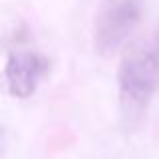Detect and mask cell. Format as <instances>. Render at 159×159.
Wrapping results in <instances>:
<instances>
[{"label": "cell", "mask_w": 159, "mask_h": 159, "mask_svg": "<svg viewBox=\"0 0 159 159\" xmlns=\"http://www.w3.org/2000/svg\"><path fill=\"white\" fill-rule=\"evenodd\" d=\"M117 83H119L121 117L125 125L133 127L145 117L149 103L159 89L147 44L133 47L125 52L117 73Z\"/></svg>", "instance_id": "obj_1"}, {"label": "cell", "mask_w": 159, "mask_h": 159, "mask_svg": "<svg viewBox=\"0 0 159 159\" xmlns=\"http://www.w3.org/2000/svg\"><path fill=\"white\" fill-rule=\"evenodd\" d=\"M143 10V0H111L95 26V48L101 54L119 51L141 22Z\"/></svg>", "instance_id": "obj_2"}, {"label": "cell", "mask_w": 159, "mask_h": 159, "mask_svg": "<svg viewBox=\"0 0 159 159\" xmlns=\"http://www.w3.org/2000/svg\"><path fill=\"white\" fill-rule=\"evenodd\" d=\"M51 70V61L44 54L28 48H16L8 54L4 66V81L8 93L18 99H28L34 95L39 83Z\"/></svg>", "instance_id": "obj_3"}, {"label": "cell", "mask_w": 159, "mask_h": 159, "mask_svg": "<svg viewBox=\"0 0 159 159\" xmlns=\"http://www.w3.org/2000/svg\"><path fill=\"white\" fill-rule=\"evenodd\" d=\"M147 51H149V57H151L153 69H155V77H157V85H159V30L147 43Z\"/></svg>", "instance_id": "obj_4"}, {"label": "cell", "mask_w": 159, "mask_h": 159, "mask_svg": "<svg viewBox=\"0 0 159 159\" xmlns=\"http://www.w3.org/2000/svg\"><path fill=\"white\" fill-rule=\"evenodd\" d=\"M2 137H4V127L0 125V145H2Z\"/></svg>", "instance_id": "obj_5"}]
</instances>
